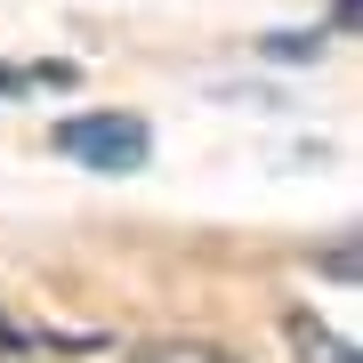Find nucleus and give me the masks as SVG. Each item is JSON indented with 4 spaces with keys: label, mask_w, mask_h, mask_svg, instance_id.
I'll return each instance as SVG.
<instances>
[{
    "label": "nucleus",
    "mask_w": 363,
    "mask_h": 363,
    "mask_svg": "<svg viewBox=\"0 0 363 363\" xmlns=\"http://www.w3.org/2000/svg\"><path fill=\"white\" fill-rule=\"evenodd\" d=\"M9 89H73V65H0V97Z\"/></svg>",
    "instance_id": "nucleus-3"
},
{
    "label": "nucleus",
    "mask_w": 363,
    "mask_h": 363,
    "mask_svg": "<svg viewBox=\"0 0 363 363\" xmlns=\"http://www.w3.org/2000/svg\"><path fill=\"white\" fill-rule=\"evenodd\" d=\"M25 347H33V339H25V331H16V323H9V315H0V363H16V355H25Z\"/></svg>",
    "instance_id": "nucleus-5"
},
{
    "label": "nucleus",
    "mask_w": 363,
    "mask_h": 363,
    "mask_svg": "<svg viewBox=\"0 0 363 363\" xmlns=\"http://www.w3.org/2000/svg\"><path fill=\"white\" fill-rule=\"evenodd\" d=\"M57 154L81 169H145L154 130L138 113H73V121H57Z\"/></svg>",
    "instance_id": "nucleus-1"
},
{
    "label": "nucleus",
    "mask_w": 363,
    "mask_h": 363,
    "mask_svg": "<svg viewBox=\"0 0 363 363\" xmlns=\"http://www.w3.org/2000/svg\"><path fill=\"white\" fill-rule=\"evenodd\" d=\"M291 355L298 363H355V347L331 323H315V315H291Z\"/></svg>",
    "instance_id": "nucleus-2"
},
{
    "label": "nucleus",
    "mask_w": 363,
    "mask_h": 363,
    "mask_svg": "<svg viewBox=\"0 0 363 363\" xmlns=\"http://www.w3.org/2000/svg\"><path fill=\"white\" fill-rule=\"evenodd\" d=\"M145 363H234L226 347H194V339H169V347H154Z\"/></svg>",
    "instance_id": "nucleus-4"
}]
</instances>
